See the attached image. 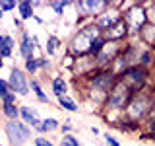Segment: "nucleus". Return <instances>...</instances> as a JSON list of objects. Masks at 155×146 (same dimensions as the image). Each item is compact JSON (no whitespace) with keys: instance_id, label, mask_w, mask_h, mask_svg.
<instances>
[{"instance_id":"nucleus-27","label":"nucleus","mask_w":155,"mask_h":146,"mask_svg":"<svg viewBox=\"0 0 155 146\" xmlns=\"http://www.w3.org/2000/svg\"><path fill=\"white\" fill-rule=\"evenodd\" d=\"M37 64H39V70H51L52 68V61L48 57H37Z\"/></svg>"},{"instance_id":"nucleus-36","label":"nucleus","mask_w":155,"mask_h":146,"mask_svg":"<svg viewBox=\"0 0 155 146\" xmlns=\"http://www.w3.org/2000/svg\"><path fill=\"white\" fill-rule=\"evenodd\" d=\"M31 4H33V8H35V10H37V8H41V6H48V4H47V2H43V0H33Z\"/></svg>"},{"instance_id":"nucleus-19","label":"nucleus","mask_w":155,"mask_h":146,"mask_svg":"<svg viewBox=\"0 0 155 146\" xmlns=\"http://www.w3.org/2000/svg\"><path fill=\"white\" fill-rule=\"evenodd\" d=\"M155 64V51L151 47H143L142 53H140V61H138V66L145 68V70H149Z\"/></svg>"},{"instance_id":"nucleus-23","label":"nucleus","mask_w":155,"mask_h":146,"mask_svg":"<svg viewBox=\"0 0 155 146\" xmlns=\"http://www.w3.org/2000/svg\"><path fill=\"white\" fill-rule=\"evenodd\" d=\"M74 4L76 2H72V0H52V2H48V8L54 12V16L62 18V16H64V12H66V8L74 6Z\"/></svg>"},{"instance_id":"nucleus-22","label":"nucleus","mask_w":155,"mask_h":146,"mask_svg":"<svg viewBox=\"0 0 155 146\" xmlns=\"http://www.w3.org/2000/svg\"><path fill=\"white\" fill-rule=\"evenodd\" d=\"M56 101H58V107L68 111V113H78V111H80V105L76 103V99L72 96H62V97H58Z\"/></svg>"},{"instance_id":"nucleus-14","label":"nucleus","mask_w":155,"mask_h":146,"mask_svg":"<svg viewBox=\"0 0 155 146\" xmlns=\"http://www.w3.org/2000/svg\"><path fill=\"white\" fill-rule=\"evenodd\" d=\"M18 41L10 33H0V58H12Z\"/></svg>"},{"instance_id":"nucleus-8","label":"nucleus","mask_w":155,"mask_h":146,"mask_svg":"<svg viewBox=\"0 0 155 146\" xmlns=\"http://www.w3.org/2000/svg\"><path fill=\"white\" fill-rule=\"evenodd\" d=\"M122 2H116V0H110V6L105 10L103 14H99L93 22H95V26L101 29V31H109L113 26H116L118 22H122Z\"/></svg>"},{"instance_id":"nucleus-40","label":"nucleus","mask_w":155,"mask_h":146,"mask_svg":"<svg viewBox=\"0 0 155 146\" xmlns=\"http://www.w3.org/2000/svg\"><path fill=\"white\" fill-rule=\"evenodd\" d=\"M4 18V12H2V10H0V19H2Z\"/></svg>"},{"instance_id":"nucleus-17","label":"nucleus","mask_w":155,"mask_h":146,"mask_svg":"<svg viewBox=\"0 0 155 146\" xmlns=\"http://www.w3.org/2000/svg\"><path fill=\"white\" fill-rule=\"evenodd\" d=\"M54 130H60V121L54 119V117H47V119L41 121V125H39L33 133H37L39 136H41V134L45 136L48 133H54Z\"/></svg>"},{"instance_id":"nucleus-31","label":"nucleus","mask_w":155,"mask_h":146,"mask_svg":"<svg viewBox=\"0 0 155 146\" xmlns=\"http://www.w3.org/2000/svg\"><path fill=\"white\" fill-rule=\"evenodd\" d=\"M0 10L2 12H14V10H18V4L12 2V0H0Z\"/></svg>"},{"instance_id":"nucleus-43","label":"nucleus","mask_w":155,"mask_h":146,"mask_svg":"<svg viewBox=\"0 0 155 146\" xmlns=\"http://www.w3.org/2000/svg\"><path fill=\"white\" fill-rule=\"evenodd\" d=\"M0 146H2V144H0Z\"/></svg>"},{"instance_id":"nucleus-33","label":"nucleus","mask_w":155,"mask_h":146,"mask_svg":"<svg viewBox=\"0 0 155 146\" xmlns=\"http://www.w3.org/2000/svg\"><path fill=\"white\" fill-rule=\"evenodd\" d=\"M0 103H18V96L14 94V92H10V94H6L0 99Z\"/></svg>"},{"instance_id":"nucleus-2","label":"nucleus","mask_w":155,"mask_h":146,"mask_svg":"<svg viewBox=\"0 0 155 146\" xmlns=\"http://www.w3.org/2000/svg\"><path fill=\"white\" fill-rule=\"evenodd\" d=\"M132 96L134 94L122 84V82L116 80V84L113 86V90L109 92V96H107L105 103L101 105V115H103L105 123L114 125L116 121L124 115V111H126V107H128L130 99H132Z\"/></svg>"},{"instance_id":"nucleus-35","label":"nucleus","mask_w":155,"mask_h":146,"mask_svg":"<svg viewBox=\"0 0 155 146\" xmlns=\"http://www.w3.org/2000/svg\"><path fill=\"white\" fill-rule=\"evenodd\" d=\"M31 43L35 45V49H41V39H39L37 33H31Z\"/></svg>"},{"instance_id":"nucleus-4","label":"nucleus","mask_w":155,"mask_h":146,"mask_svg":"<svg viewBox=\"0 0 155 146\" xmlns=\"http://www.w3.org/2000/svg\"><path fill=\"white\" fill-rule=\"evenodd\" d=\"M153 111H155V88H149V90L138 92V94L132 96L122 117L136 121V123H143Z\"/></svg>"},{"instance_id":"nucleus-7","label":"nucleus","mask_w":155,"mask_h":146,"mask_svg":"<svg viewBox=\"0 0 155 146\" xmlns=\"http://www.w3.org/2000/svg\"><path fill=\"white\" fill-rule=\"evenodd\" d=\"M4 133H6L10 146H23L27 140H31L33 129L27 127L21 119L18 121H4Z\"/></svg>"},{"instance_id":"nucleus-25","label":"nucleus","mask_w":155,"mask_h":146,"mask_svg":"<svg viewBox=\"0 0 155 146\" xmlns=\"http://www.w3.org/2000/svg\"><path fill=\"white\" fill-rule=\"evenodd\" d=\"M74 66H76V57L64 51V57L60 58V68H64L68 72H74Z\"/></svg>"},{"instance_id":"nucleus-26","label":"nucleus","mask_w":155,"mask_h":146,"mask_svg":"<svg viewBox=\"0 0 155 146\" xmlns=\"http://www.w3.org/2000/svg\"><path fill=\"white\" fill-rule=\"evenodd\" d=\"M105 45H107V39H105L103 35L97 37V39H93V43H91V47H89V57H95L97 53H101Z\"/></svg>"},{"instance_id":"nucleus-24","label":"nucleus","mask_w":155,"mask_h":146,"mask_svg":"<svg viewBox=\"0 0 155 146\" xmlns=\"http://www.w3.org/2000/svg\"><path fill=\"white\" fill-rule=\"evenodd\" d=\"M23 70H25V74L29 78H33L39 72V64H37V57L35 58H27V61H23Z\"/></svg>"},{"instance_id":"nucleus-9","label":"nucleus","mask_w":155,"mask_h":146,"mask_svg":"<svg viewBox=\"0 0 155 146\" xmlns=\"http://www.w3.org/2000/svg\"><path fill=\"white\" fill-rule=\"evenodd\" d=\"M8 82H10L12 92L18 97H25V96L31 94V88H29V76L25 74V70H23V68H19V66L14 64L12 68H10Z\"/></svg>"},{"instance_id":"nucleus-38","label":"nucleus","mask_w":155,"mask_h":146,"mask_svg":"<svg viewBox=\"0 0 155 146\" xmlns=\"http://www.w3.org/2000/svg\"><path fill=\"white\" fill-rule=\"evenodd\" d=\"M91 134H95V136H97V134H101V130L97 129V127H91Z\"/></svg>"},{"instance_id":"nucleus-20","label":"nucleus","mask_w":155,"mask_h":146,"mask_svg":"<svg viewBox=\"0 0 155 146\" xmlns=\"http://www.w3.org/2000/svg\"><path fill=\"white\" fill-rule=\"evenodd\" d=\"M140 43H143L145 47H153L155 45V26L153 23H145V27L140 31Z\"/></svg>"},{"instance_id":"nucleus-34","label":"nucleus","mask_w":155,"mask_h":146,"mask_svg":"<svg viewBox=\"0 0 155 146\" xmlns=\"http://www.w3.org/2000/svg\"><path fill=\"white\" fill-rule=\"evenodd\" d=\"M14 26H16L18 31H23V29H25V27H23V22H21L18 16H14Z\"/></svg>"},{"instance_id":"nucleus-37","label":"nucleus","mask_w":155,"mask_h":146,"mask_svg":"<svg viewBox=\"0 0 155 146\" xmlns=\"http://www.w3.org/2000/svg\"><path fill=\"white\" fill-rule=\"evenodd\" d=\"M33 19H35V22L39 23V26H45V19H43L41 16H37V14H35V18H33Z\"/></svg>"},{"instance_id":"nucleus-11","label":"nucleus","mask_w":155,"mask_h":146,"mask_svg":"<svg viewBox=\"0 0 155 146\" xmlns=\"http://www.w3.org/2000/svg\"><path fill=\"white\" fill-rule=\"evenodd\" d=\"M18 51L19 55H21L23 61H27V58H35V45L31 43V33L27 31V29H23V31H19V39H18Z\"/></svg>"},{"instance_id":"nucleus-39","label":"nucleus","mask_w":155,"mask_h":146,"mask_svg":"<svg viewBox=\"0 0 155 146\" xmlns=\"http://www.w3.org/2000/svg\"><path fill=\"white\" fill-rule=\"evenodd\" d=\"M2 68H4V58H0V72H2Z\"/></svg>"},{"instance_id":"nucleus-29","label":"nucleus","mask_w":155,"mask_h":146,"mask_svg":"<svg viewBox=\"0 0 155 146\" xmlns=\"http://www.w3.org/2000/svg\"><path fill=\"white\" fill-rule=\"evenodd\" d=\"M74 133V125L70 123V119H62L60 123V136L62 134H72Z\"/></svg>"},{"instance_id":"nucleus-42","label":"nucleus","mask_w":155,"mask_h":146,"mask_svg":"<svg viewBox=\"0 0 155 146\" xmlns=\"http://www.w3.org/2000/svg\"><path fill=\"white\" fill-rule=\"evenodd\" d=\"M151 49H153V51H155V45H153V47H151Z\"/></svg>"},{"instance_id":"nucleus-16","label":"nucleus","mask_w":155,"mask_h":146,"mask_svg":"<svg viewBox=\"0 0 155 146\" xmlns=\"http://www.w3.org/2000/svg\"><path fill=\"white\" fill-rule=\"evenodd\" d=\"M116 130L120 133H128V134H134V133H142V123H136V121H130V119H124L120 117L118 121L113 125Z\"/></svg>"},{"instance_id":"nucleus-10","label":"nucleus","mask_w":155,"mask_h":146,"mask_svg":"<svg viewBox=\"0 0 155 146\" xmlns=\"http://www.w3.org/2000/svg\"><path fill=\"white\" fill-rule=\"evenodd\" d=\"M103 37L107 39V43H126L130 39V31H128V27H126L124 19H122V22H118L116 26L110 27L109 31H105Z\"/></svg>"},{"instance_id":"nucleus-3","label":"nucleus","mask_w":155,"mask_h":146,"mask_svg":"<svg viewBox=\"0 0 155 146\" xmlns=\"http://www.w3.org/2000/svg\"><path fill=\"white\" fill-rule=\"evenodd\" d=\"M101 35H103V31L95 26V22H87L72 33L70 41L66 43V53L74 55L76 58L89 57V47L93 43V39L101 37Z\"/></svg>"},{"instance_id":"nucleus-15","label":"nucleus","mask_w":155,"mask_h":146,"mask_svg":"<svg viewBox=\"0 0 155 146\" xmlns=\"http://www.w3.org/2000/svg\"><path fill=\"white\" fill-rule=\"evenodd\" d=\"M51 92L56 99L62 97V96H68V82L62 74H56V76L51 78Z\"/></svg>"},{"instance_id":"nucleus-5","label":"nucleus","mask_w":155,"mask_h":146,"mask_svg":"<svg viewBox=\"0 0 155 146\" xmlns=\"http://www.w3.org/2000/svg\"><path fill=\"white\" fill-rule=\"evenodd\" d=\"M122 19L130 31V37H138L140 31L147 23V14H145L143 2H122Z\"/></svg>"},{"instance_id":"nucleus-30","label":"nucleus","mask_w":155,"mask_h":146,"mask_svg":"<svg viewBox=\"0 0 155 146\" xmlns=\"http://www.w3.org/2000/svg\"><path fill=\"white\" fill-rule=\"evenodd\" d=\"M33 146H56L54 142H52L51 138H47V136H35V138H33Z\"/></svg>"},{"instance_id":"nucleus-18","label":"nucleus","mask_w":155,"mask_h":146,"mask_svg":"<svg viewBox=\"0 0 155 146\" xmlns=\"http://www.w3.org/2000/svg\"><path fill=\"white\" fill-rule=\"evenodd\" d=\"M18 18L21 22H27V19H33L35 18V8L29 0H19L18 2Z\"/></svg>"},{"instance_id":"nucleus-21","label":"nucleus","mask_w":155,"mask_h":146,"mask_svg":"<svg viewBox=\"0 0 155 146\" xmlns=\"http://www.w3.org/2000/svg\"><path fill=\"white\" fill-rule=\"evenodd\" d=\"M0 111H2L6 121H18L19 119V103H0Z\"/></svg>"},{"instance_id":"nucleus-41","label":"nucleus","mask_w":155,"mask_h":146,"mask_svg":"<svg viewBox=\"0 0 155 146\" xmlns=\"http://www.w3.org/2000/svg\"><path fill=\"white\" fill-rule=\"evenodd\" d=\"M99 146H105V142H101V144H99Z\"/></svg>"},{"instance_id":"nucleus-1","label":"nucleus","mask_w":155,"mask_h":146,"mask_svg":"<svg viewBox=\"0 0 155 146\" xmlns=\"http://www.w3.org/2000/svg\"><path fill=\"white\" fill-rule=\"evenodd\" d=\"M116 78L113 74V70H95L93 74H89L87 78L80 80L84 84V94L89 101H93L95 105H103L109 92L113 90V86L116 84Z\"/></svg>"},{"instance_id":"nucleus-13","label":"nucleus","mask_w":155,"mask_h":146,"mask_svg":"<svg viewBox=\"0 0 155 146\" xmlns=\"http://www.w3.org/2000/svg\"><path fill=\"white\" fill-rule=\"evenodd\" d=\"M45 53H47V57L48 58H54L58 53H60V49H64L66 51V47H64V43H62V39L54 35V33H51V35H47V41H45Z\"/></svg>"},{"instance_id":"nucleus-32","label":"nucleus","mask_w":155,"mask_h":146,"mask_svg":"<svg viewBox=\"0 0 155 146\" xmlns=\"http://www.w3.org/2000/svg\"><path fill=\"white\" fill-rule=\"evenodd\" d=\"M10 92H12V88H10L8 78H0V99H2L6 94H10Z\"/></svg>"},{"instance_id":"nucleus-12","label":"nucleus","mask_w":155,"mask_h":146,"mask_svg":"<svg viewBox=\"0 0 155 146\" xmlns=\"http://www.w3.org/2000/svg\"><path fill=\"white\" fill-rule=\"evenodd\" d=\"M19 119H21L27 127H31L33 130H35L37 127L41 125V121H43V119H39L37 109L31 107V105H19Z\"/></svg>"},{"instance_id":"nucleus-28","label":"nucleus","mask_w":155,"mask_h":146,"mask_svg":"<svg viewBox=\"0 0 155 146\" xmlns=\"http://www.w3.org/2000/svg\"><path fill=\"white\" fill-rule=\"evenodd\" d=\"M103 142H105V146H122L120 140L116 136H113L110 133H103Z\"/></svg>"},{"instance_id":"nucleus-6","label":"nucleus","mask_w":155,"mask_h":146,"mask_svg":"<svg viewBox=\"0 0 155 146\" xmlns=\"http://www.w3.org/2000/svg\"><path fill=\"white\" fill-rule=\"evenodd\" d=\"M149 76L151 72L145 70L142 66H130L120 74L118 80L128 88L132 94H138V92H143V90H149Z\"/></svg>"}]
</instances>
